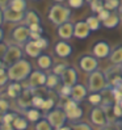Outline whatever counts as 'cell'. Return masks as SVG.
<instances>
[{"instance_id": "cell-1", "label": "cell", "mask_w": 122, "mask_h": 130, "mask_svg": "<svg viewBox=\"0 0 122 130\" xmlns=\"http://www.w3.org/2000/svg\"><path fill=\"white\" fill-rule=\"evenodd\" d=\"M7 72H8V76H9L11 82L21 83V82L29 79L30 74L33 72V67H32V63H30L28 59L22 58L17 63H14L11 67L7 68Z\"/></svg>"}, {"instance_id": "cell-2", "label": "cell", "mask_w": 122, "mask_h": 130, "mask_svg": "<svg viewBox=\"0 0 122 130\" xmlns=\"http://www.w3.org/2000/svg\"><path fill=\"white\" fill-rule=\"evenodd\" d=\"M47 17L50 20L51 24H54L57 28L59 25H63L66 22H70V19H71V8L67 5H63V4H53L49 9V14Z\"/></svg>"}, {"instance_id": "cell-3", "label": "cell", "mask_w": 122, "mask_h": 130, "mask_svg": "<svg viewBox=\"0 0 122 130\" xmlns=\"http://www.w3.org/2000/svg\"><path fill=\"white\" fill-rule=\"evenodd\" d=\"M109 87L108 79L105 76V72L96 70L95 72L89 74L88 76V91L92 92H102L105 88Z\"/></svg>"}, {"instance_id": "cell-4", "label": "cell", "mask_w": 122, "mask_h": 130, "mask_svg": "<svg viewBox=\"0 0 122 130\" xmlns=\"http://www.w3.org/2000/svg\"><path fill=\"white\" fill-rule=\"evenodd\" d=\"M62 108L64 109L66 114H67V118L72 121V122H76L79 121L84 112H83V108L79 105V103H76L75 100H72L71 97L68 99H63V104H62Z\"/></svg>"}, {"instance_id": "cell-5", "label": "cell", "mask_w": 122, "mask_h": 130, "mask_svg": "<svg viewBox=\"0 0 122 130\" xmlns=\"http://www.w3.org/2000/svg\"><path fill=\"white\" fill-rule=\"evenodd\" d=\"M45 118H46L51 126L54 127V129H59V127H62L66 125V122H67V114L64 112V109L62 108V106H57V108H54L53 110H50L49 113L45 114Z\"/></svg>"}, {"instance_id": "cell-6", "label": "cell", "mask_w": 122, "mask_h": 130, "mask_svg": "<svg viewBox=\"0 0 122 130\" xmlns=\"http://www.w3.org/2000/svg\"><path fill=\"white\" fill-rule=\"evenodd\" d=\"M11 40L13 41V45L19 46H25V43L30 41V29L26 25H17L12 29L11 32Z\"/></svg>"}, {"instance_id": "cell-7", "label": "cell", "mask_w": 122, "mask_h": 130, "mask_svg": "<svg viewBox=\"0 0 122 130\" xmlns=\"http://www.w3.org/2000/svg\"><path fill=\"white\" fill-rule=\"evenodd\" d=\"M24 49L19 45H11L8 46V50H7L5 55L3 58V62L7 64V67H11L12 64L17 63L19 60H21L24 58Z\"/></svg>"}, {"instance_id": "cell-8", "label": "cell", "mask_w": 122, "mask_h": 130, "mask_svg": "<svg viewBox=\"0 0 122 130\" xmlns=\"http://www.w3.org/2000/svg\"><path fill=\"white\" fill-rule=\"evenodd\" d=\"M89 120H91V122H92L95 126L100 127V129L109 124L108 117H106V113H105V110L101 108V106H95V108L91 110Z\"/></svg>"}, {"instance_id": "cell-9", "label": "cell", "mask_w": 122, "mask_h": 130, "mask_svg": "<svg viewBox=\"0 0 122 130\" xmlns=\"http://www.w3.org/2000/svg\"><path fill=\"white\" fill-rule=\"evenodd\" d=\"M79 67L81 71H84L87 74H92L96 70H98V59L93 55L85 54L79 59Z\"/></svg>"}, {"instance_id": "cell-10", "label": "cell", "mask_w": 122, "mask_h": 130, "mask_svg": "<svg viewBox=\"0 0 122 130\" xmlns=\"http://www.w3.org/2000/svg\"><path fill=\"white\" fill-rule=\"evenodd\" d=\"M46 80H47V74L42 71V70H36L30 74L29 79H28V87L37 89L46 86Z\"/></svg>"}, {"instance_id": "cell-11", "label": "cell", "mask_w": 122, "mask_h": 130, "mask_svg": "<svg viewBox=\"0 0 122 130\" xmlns=\"http://www.w3.org/2000/svg\"><path fill=\"white\" fill-rule=\"evenodd\" d=\"M112 53V49L109 46L108 42L105 41H98L93 45L92 47V55L96 57L97 59H105V58H109Z\"/></svg>"}, {"instance_id": "cell-12", "label": "cell", "mask_w": 122, "mask_h": 130, "mask_svg": "<svg viewBox=\"0 0 122 130\" xmlns=\"http://www.w3.org/2000/svg\"><path fill=\"white\" fill-rule=\"evenodd\" d=\"M54 53L59 58H68V57H71V54H72V46L68 43V41L60 40V41H58L55 43Z\"/></svg>"}, {"instance_id": "cell-13", "label": "cell", "mask_w": 122, "mask_h": 130, "mask_svg": "<svg viewBox=\"0 0 122 130\" xmlns=\"http://www.w3.org/2000/svg\"><path fill=\"white\" fill-rule=\"evenodd\" d=\"M57 33H58L60 40L70 41L75 33V24H72V22H66L63 25H59L57 28Z\"/></svg>"}, {"instance_id": "cell-14", "label": "cell", "mask_w": 122, "mask_h": 130, "mask_svg": "<svg viewBox=\"0 0 122 130\" xmlns=\"http://www.w3.org/2000/svg\"><path fill=\"white\" fill-rule=\"evenodd\" d=\"M3 13H4V21H5V22L19 24V22L24 21V19H25V13L16 12V11H13L12 8H9V7L4 8V9H3Z\"/></svg>"}, {"instance_id": "cell-15", "label": "cell", "mask_w": 122, "mask_h": 130, "mask_svg": "<svg viewBox=\"0 0 122 130\" xmlns=\"http://www.w3.org/2000/svg\"><path fill=\"white\" fill-rule=\"evenodd\" d=\"M60 80H62V84H64V86L74 87L75 84H78V72H76L74 67L68 66V68L60 76Z\"/></svg>"}, {"instance_id": "cell-16", "label": "cell", "mask_w": 122, "mask_h": 130, "mask_svg": "<svg viewBox=\"0 0 122 130\" xmlns=\"http://www.w3.org/2000/svg\"><path fill=\"white\" fill-rule=\"evenodd\" d=\"M92 30L89 29L88 24L84 21H78L75 22V33H74V37H76L78 40H85L88 38V36L91 34Z\"/></svg>"}, {"instance_id": "cell-17", "label": "cell", "mask_w": 122, "mask_h": 130, "mask_svg": "<svg viewBox=\"0 0 122 130\" xmlns=\"http://www.w3.org/2000/svg\"><path fill=\"white\" fill-rule=\"evenodd\" d=\"M88 96V87L83 86V84H75L72 87V93H71V99L75 100L76 103H81L84 99Z\"/></svg>"}, {"instance_id": "cell-18", "label": "cell", "mask_w": 122, "mask_h": 130, "mask_svg": "<svg viewBox=\"0 0 122 130\" xmlns=\"http://www.w3.org/2000/svg\"><path fill=\"white\" fill-rule=\"evenodd\" d=\"M22 92H24V86L19 82H11L8 86H7V96L11 97V99L17 100Z\"/></svg>"}, {"instance_id": "cell-19", "label": "cell", "mask_w": 122, "mask_h": 130, "mask_svg": "<svg viewBox=\"0 0 122 130\" xmlns=\"http://www.w3.org/2000/svg\"><path fill=\"white\" fill-rule=\"evenodd\" d=\"M24 53H25V55H28L29 58L37 59L40 55H42V49L38 47V45L36 43V41H32V40H30L29 42L25 43V46H24Z\"/></svg>"}, {"instance_id": "cell-20", "label": "cell", "mask_w": 122, "mask_h": 130, "mask_svg": "<svg viewBox=\"0 0 122 130\" xmlns=\"http://www.w3.org/2000/svg\"><path fill=\"white\" fill-rule=\"evenodd\" d=\"M53 64H54V62H53V58L49 54H42L37 58V66L42 71H47L53 68Z\"/></svg>"}, {"instance_id": "cell-21", "label": "cell", "mask_w": 122, "mask_h": 130, "mask_svg": "<svg viewBox=\"0 0 122 130\" xmlns=\"http://www.w3.org/2000/svg\"><path fill=\"white\" fill-rule=\"evenodd\" d=\"M22 22H24V25H26V26H30L33 24H41V17H40V14H38L37 11L30 9V11L25 12V19Z\"/></svg>"}, {"instance_id": "cell-22", "label": "cell", "mask_w": 122, "mask_h": 130, "mask_svg": "<svg viewBox=\"0 0 122 130\" xmlns=\"http://www.w3.org/2000/svg\"><path fill=\"white\" fill-rule=\"evenodd\" d=\"M119 21H121V17H119L118 12H112L110 16L102 22V26L106 29H114L119 25Z\"/></svg>"}, {"instance_id": "cell-23", "label": "cell", "mask_w": 122, "mask_h": 130, "mask_svg": "<svg viewBox=\"0 0 122 130\" xmlns=\"http://www.w3.org/2000/svg\"><path fill=\"white\" fill-rule=\"evenodd\" d=\"M109 60L113 66H122V46H117L112 50Z\"/></svg>"}, {"instance_id": "cell-24", "label": "cell", "mask_w": 122, "mask_h": 130, "mask_svg": "<svg viewBox=\"0 0 122 130\" xmlns=\"http://www.w3.org/2000/svg\"><path fill=\"white\" fill-rule=\"evenodd\" d=\"M24 116L28 118V121L29 122H33V124H36V122H38L41 120V117H42V113H41V110L40 109H37V108H29V109H26L25 112H24Z\"/></svg>"}, {"instance_id": "cell-25", "label": "cell", "mask_w": 122, "mask_h": 130, "mask_svg": "<svg viewBox=\"0 0 122 130\" xmlns=\"http://www.w3.org/2000/svg\"><path fill=\"white\" fill-rule=\"evenodd\" d=\"M60 82H62L60 80V76L50 72V74H47V80H46V86L45 87L49 88V89H55L57 87H59Z\"/></svg>"}, {"instance_id": "cell-26", "label": "cell", "mask_w": 122, "mask_h": 130, "mask_svg": "<svg viewBox=\"0 0 122 130\" xmlns=\"http://www.w3.org/2000/svg\"><path fill=\"white\" fill-rule=\"evenodd\" d=\"M9 8H12L13 11H16V12H22V13H25L26 12V0H11V3H9Z\"/></svg>"}, {"instance_id": "cell-27", "label": "cell", "mask_w": 122, "mask_h": 130, "mask_svg": "<svg viewBox=\"0 0 122 130\" xmlns=\"http://www.w3.org/2000/svg\"><path fill=\"white\" fill-rule=\"evenodd\" d=\"M85 22L88 24L89 29L92 30V32H96V30H98V29L102 26V22L100 21V19H98L97 16H95V14L87 17V19H85Z\"/></svg>"}, {"instance_id": "cell-28", "label": "cell", "mask_w": 122, "mask_h": 130, "mask_svg": "<svg viewBox=\"0 0 122 130\" xmlns=\"http://www.w3.org/2000/svg\"><path fill=\"white\" fill-rule=\"evenodd\" d=\"M13 127L16 130H26L29 126V121L25 116H19L16 120L13 121Z\"/></svg>"}, {"instance_id": "cell-29", "label": "cell", "mask_w": 122, "mask_h": 130, "mask_svg": "<svg viewBox=\"0 0 122 130\" xmlns=\"http://www.w3.org/2000/svg\"><path fill=\"white\" fill-rule=\"evenodd\" d=\"M88 103L95 106H101L102 104V95L101 92H92L88 95Z\"/></svg>"}, {"instance_id": "cell-30", "label": "cell", "mask_w": 122, "mask_h": 130, "mask_svg": "<svg viewBox=\"0 0 122 130\" xmlns=\"http://www.w3.org/2000/svg\"><path fill=\"white\" fill-rule=\"evenodd\" d=\"M121 5V0H104V8L110 12L118 11Z\"/></svg>"}, {"instance_id": "cell-31", "label": "cell", "mask_w": 122, "mask_h": 130, "mask_svg": "<svg viewBox=\"0 0 122 130\" xmlns=\"http://www.w3.org/2000/svg\"><path fill=\"white\" fill-rule=\"evenodd\" d=\"M54 106H55V100H54V99H53V97H46V99H45V101H43V104H42V106H41V110L46 114L50 110L54 109Z\"/></svg>"}, {"instance_id": "cell-32", "label": "cell", "mask_w": 122, "mask_h": 130, "mask_svg": "<svg viewBox=\"0 0 122 130\" xmlns=\"http://www.w3.org/2000/svg\"><path fill=\"white\" fill-rule=\"evenodd\" d=\"M45 99H46V97H45L43 95L37 93L36 89H34V96H33V100H32V106H33V108H37V109H41Z\"/></svg>"}, {"instance_id": "cell-33", "label": "cell", "mask_w": 122, "mask_h": 130, "mask_svg": "<svg viewBox=\"0 0 122 130\" xmlns=\"http://www.w3.org/2000/svg\"><path fill=\"white\" fill-rule=\"evenodd\" d=\"M36 130H55L51 126V124L46 118H41L38 122H36Z\"/></svg>"}, {"instance_id": "cell-34", "label": "cell", "mask_w": 122, "mask_h": 130, "mask_svg": "<svg viewBox=\"0 0 122 130\" xmlns=\"http://www.w3.org/2000/svg\"><path fill=\"white\" fill-rule=\"evenodd\" d=\"M71 93H72V87L64 86V84H62V86L59 87V96L62 97V99L71 97Z\"/></svg>"}, {"instance_id": "cell-35", "label": "cell", "mask_w": 122, "mask_h": 130, "mask_svg": "<svg viewBox=\"0 0 122 130\" xmlns=\"http://www.w3.org/2000/svg\"><path fill=\"white\" fill-rule=\"evenodd\" d=\"M19 117L17 112H7L3 116V124H13V121Z\"/></svg>"}, {"instance_id": "cell-36", "label": "cell", "mask_w": 122, "mask_h": 130, "mask_svg": "<svg viewBox=\"0 0 122 130\" xmlns=\"http://www.w3.org/2000/svg\"><path fill=\"white\" fill-rule=\"evenodd\" d=\"M89 5H91V9H92V12L96 13V14L104 9V2H102V0H93V2L91 3Z\"/></svg>"}, {"instance_id": "cell-37", "label": "cell", "mask_w": 122, "mask_h": 130, "mask_svg": "<svg viewBox=\"0 0 122 130\" xmlns=\"http://www.w3.org/2000/svg\"><path fill=\"white\" fill-rule=\"evenodd\" d=\"M8 82L9 80V76H8V72H7L5 68H0V87H4V86H8Z\"/></svg>"}, {"instance_id": "cell-38", "label": "cell", "mask_w": 122, "mask_h": 130, "mask_svg": "<svg viewBox=\"0 0 122 130\" xmlns=\"http://www.w3.org/2000/svg\"><path fill=\"white\" fill-rule=\"evenodd\" d=\"M68 68V66L67 64H63V63H57L54 67H53V74H55V75H58V76H62L63 75V72Z\"/></svg>"}, {"instance_id": "cell-39", "label": "cell", "mask_w": 122, "mask_h": 130, "mask_svg": "<svg viewBox=\"0 0 122 130\" xmlns=\"http://www.w3.org/2000/svg\"><path fill=\"white\" fill-rule=\"evenodd\" d=\"M11 109V104L7 99H2L0 97V114H5L7 112H9Z\"/></svg>"}, {"instance_id": "cell-40", "label": "cell", "mask_w": 122, "mask_h": 130, "mask_svg": "<svg viewBox=\"0 0 122 130\" xmlns=\"http://www.w3.org/2000/svg\"><path fill=\"white\" fill-rule=\"evenodd\" d=\"M71 126H72V130H93L92 126L88 125L87 122H75Z\"/></svg>"}, {"instance_id": "cell-41", "label": "cell", "mask_w": 122, "mask_h": 130, "mask_svg": "<svg viewBox=\"0 0 122 130\" xmlns=\"http://www.w3.org/2000/svg\"><path fill=\"white\" fill-rule=\"evenodd\" d=\"M85 0H67V4L70 8H74V9H79L84 5Z\"/></svg>"}, {"instance_id": "cell-42", "label": "cell", "mask_w": 122, "mask_h": 130, "mask_svg": "<svg viewBox=\"0 0 122 130\" xmlns=\"http://www.w3.org/2000/svg\"><path fill=\"white\" fill-rule=\"evenodd\" d=\"M36 43L38 45V47H40V49H42V50H45V49H47L49 47V40H47V38H45V37H41L40 38V40H37L36 41Z\"/></svg>"}, {"instance_id": "cell-43", "label": "cell", "mask_w": 122, "mask_h": 130, "mask_svg": "<svg viewBox=\"0 0 122 130\" xmlns=\"http://www.w3.org/2000/svg\"><path fill=\"white\" fill-rule=\"evenodd\" d=\"M112 89H113V97H114V104H119L121 101H122V91L121 89H117V88H113L112 87Z\"/></svg>"}, {"instance_id": "cell-44", "label": "cell", "mask_w": 122, "mask_h": 130, "mask_svg": "<svg viewBox=\"0 0 122 130\" xmlns=\"http://www.w3.org/2000/svg\"><path fill=\"white\" fill-rule=\"evenodd\" d=\"M110 14H112V12H110V11H108V9H105V8H104L101 12H98V13H97V17L100 19V21H101V22H104L106 19H108V17L110 16Z\"/></svg>"}, {"instance_id": "cell-45", "label": "cell", "mask_w": 122, "mask_h": 130, "mask_svg": "<svg viewBox=\"0 0 122 130\" xmlns=\"http://www.w3.org/2000/svg\"><path fill=\"white\" fill-rule=\"evenodd\" d=\"M121 129V121H117L114 124H108L106 126L101 127V130H119Z\"/></svg>"}, {"instance_id": "cell-46", "label": "cell", "mask_w": 122, "mask_h": 130, "mask_svg": "<svg viewBox=\"0 0 122 130\" xmlns=\"http://www.w3.org/2000/svg\"><path fill=\"white\" fill-rule=\"evenodd\" d=\"M30 29V32L32 33H40V34H43V28L41 24H33V25H30L29 26Z\"/></svg>"}, {"instance_id": "cell-47", "label": "cell", "mask_w": 122, "mask_h": 130, "mask_svg": "<svg viewBox=\"0 0 122 130\" xmlns=\"http://www.w3.org/2000/svg\"><path fill=\"white\" fill-rule=\"evenodd\" d=\"M113 112H114V114H116V117L117 118H122V106L119 105V104H113Z\"/></svg>"}, {"instance_id": "cell-48", "label": "cell", "mask_w": 122, "mask_h": 130, "mask_svg": "<svg viewBox=\"0 0 122 130\" xmlns=\"http://www.w3.org/2000/svg\"><path fill=\"white\" fill-rule=\"evenodd\" d=\"M7 50H8V45L4 43V42H2V43H0V60H3Z\"/></svg>"}, {"instance_id": "cell-49", "label": "cell", "mask_w": 122, "mask_h": 130, "mask_svg": "<svg viewBox=\"0 0 122 130\" xmlns=\"http://www.w3.org/2000/svg\"><path fill=\"white\" fill-rule=\"evenodd\" d=\"M0 130H16L12 124H2L0 125Z\"/></svg>"}, {"instance_id": "cell-50", "label": "cell", "mask_w": 122, "mask_h": 130, "mask_svg": "<svg viewBox=\"0 0 122 130\" xmlns=\"http://www.w3.org/2000/svg\"><path fill=\"white\" fill-rule=\"evenodd\" d=\"M41 37H42V34H40V33H32L30 32V40L32 41H37V40H40Z\"/></svg>"}, {"instance_id": "cell-51", "label": "cell", "mask_w": 122, "mask_h": 130, "mask_svg": "<svg viewBox=\"0 0 122 130\" xmlns=\"http://www.w3.org/2000/svg\"><path fill=\"white\" fill-rule=\"evenodd\" d=\"M9 3H11V0H0V8H7V7L9 5Z\"/></svg>"}, {"instance_id": "cell-52", "label": "cell", "mask_w": 122, "mask_h": 130, "mask_svg": "<svg viewBox=\"0 0 122 130\" xmlns=\"http://www.w3.org/2000/svg\"><path fill=\"white\" fill-rule=\"evenodd\" d=\"M4 22V13H3V8H0V26L3 25Z\"/></svg>"}, {"instance_id": "cell-53", "label": "cell", "mask_w": 122, "mask_h": 130, "mask_svg": "<svg viewBox=\"0 0 122 130\" xmlns=\"http://www.w3.org/2000/svg\"><path fill=\"white\" fill-rule=\"evenodd\" d=\"M55 130H72V126H68V125H64L59 129H55Z\"/></svg>"}, {"instance_id": "cell-54", "label": "cell", "mask_w": 122, "mask_h": 130, "mask_svg": "<svg viewBox=\"0 0 122 130\" xmlns=\"http://www.w3.org/2000/svg\"><path fill=\"white\" fill-rule=\"evenodd\" d=\"M3 40H4V30H3L2 26H0V43L3 42Z\"/></svg>"}, {"instance_id": "cell-55", "label": "cell", "mask_w": 122, "mask_h": 130, "mask_svg": "<svg viewBox=\"0 0 122 130\" xmlns=\"http://www.w3.org/2000/svg\"><path fill=\"white\" fill-rule=\"evenodd\" d=\"M118 14H119L121 21H122V0H121V5H119V9H118Z\"/></svg>"}, {"instance_id": "cell-56", "label": "cell", "mask_w": 122, "mask_h": 130, "mask_svg": "<svg viewBox=\"0 0 122 130\" xmlns=\"http://www.w3.org/2000/svg\"><path fill=\"white\" fill-rule=\"evenodd\" d=\"M3 116H4V114H0V125L3 124Z\"/></svg>"}, {"instance_id": "cell-57", "label": "cell", "mask_w": 122, "mask_h": 130, "mask_svg": "<svg viewBox=\"0 0 122 130\" xmlns=\"http://www.w3.org/2000/svg\"><path fill=\"white\" fill-rule=\"evenodd\" d=\"M54 2H55V3H59V4H60V3H63V2H66V0H54Z\"/></svg>"}, {"instance_id": "cell-58", "label": "cell", "mask_w": 122, "mask_h": 130, "mask_svg": "<svg viewBox=\"0 0 122 130\" xmlns=\"http://www.w3.org/2000/svg\"><path fill=\"white\" fill-rule=\"evenodd\" d=\"M92 2H93V0H85V3H88V4H91Z\"/></svg>"}, {"instance_id": "cell-59", "label": "cell", "mask_w": 122, "mask_h": 130, "mask_svg": "<svg viewBox=\"0 0 122 130\" xmlns=\"http://www.w3.org/2000/svg\"><path fill=\"white\" fill-rule=\"evenodd\" d=\"M121 129H122V121H121Z\"/></svg>"}, {"instance_id": "cell-60", "label": "cell", "mask_w": 122, "mask_h": 130, "mask_svg": "<svg viewBox=\"0 0 122 130\" xmlns=\"http://www.w3.org/2000/svg\"><path fill=\"white\" fill-rule=\"evenodd\" d=\"M121 74H122V66H121Z\"/></svg>"}, {"instance_id": "cell-61", "label": "cell", "mask_w": 122, "mask_h": 130, "mask_svg": "<svg viewBox=\"0 0 122 130\" xmlns=\"http://www.w3.org/2000/svg\"><path fill=\"white\" fill-rule=\"evenodd\" d=\"M119 105H121V106H122V101H121V103H119Z\"/></svg>"}, {"instance_id": "cell-62", "label": "cell", "mask_w": 122, "mask_h": 130, "mask_svg": "<svg viewBox=\"0 0 122 130\" xmlns=\"http://www.w3.org/2000/svg\"><path fill=\"white\" fill-rule=\"evenodd\" d=\"M33 2H38V0H33Z\"/></svg>"}, {"instance_id": "cell-63", "label": "cell", "mask_w": 122, "mask_h": 130, "mask_svg": "<svg viewBox=\"0 0 122 130\" xmlns=\"http://www.w3.org/2000/svg\"><path fill=\"white\" fill-rule=\"evenodd\" d=\"M102 2H104V0H102Z\"/></svg>"}]
</instances>
